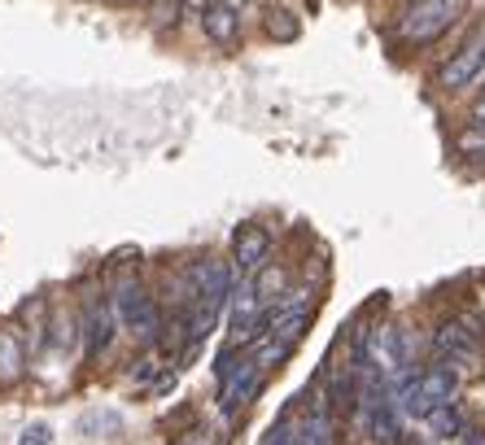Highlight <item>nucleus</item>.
Listing matches in <instances>:
<instances>
[{"label":"nucleus","instance_id":"1","mask_svg":"<svg viewBox=\"0 0 485 445\" xmlns=\"http://www.w3.org/2000/svg\"><path fill=\"white\" fill-rule=\"evenodd\" d=\"M464 4H468V0H416V4L402 13L398 36H402L407 44H433L437 36L450 31V22L464 13Z\"/></svg>","mask_w":485,"mask_h":445},{"label":"nucleus","instance_id":"2","mask_svg":"<svg viewBox=\"0 0 485 445\" xmlns=\"http://www.w3.org/2000/svg\"><path fill=\"white\" fill-rule=\"evenodd\" d=\"M359 362H368V367L380 371V376L402 371V362H407L402 328H398V323H377V328L368 332V346H363V354H359Z\"/></svg>","mask_w":485,"mask_h":445},{"label":"nucleus","instance_id":"3","mask_svg":"<svg viewBox=\"0 0 485 445\" xmlns=\"http://www.w3.org/2000/svg\"><path fill=\"white\" fill-rule=\"evenodd\" d=\"M114 310H118V319H123L140 341H149V337L158 332V310H154V301H149V293H145L140 284H123V289L114 293Z\"/></svg>","mask_w":485,"mask_h":445},{"label":"nucleus","instance_id":"4","mask_svg":"<svg viewBox=\"0 0 485 445\" xmlns=\"http://www.w3.org/2000/svg\"><path fill=\"white\" fill-rule=\"evenodd\" d=\"M485 66V31H477L464 49L455 52L441 70H437V88H446V92H455V88H464V83H473L477 75H481Z\"/></svg>","mask_w":485,"mask_h":445},{"label":"nucleus","instance_id":"5","mask_svg":"<svg viewBox=\"0 0 485 445\" xmlns=\"http://www.w3.org/2000/svg\"><path fill=\"white\" fill-rule=\"evenodd\" d=\"M271 253V232L263 223H241L236 236H232V258L241 271H263Z\"/></svg>","mask_w":485,"mask_h":445},{"label":"nucleus","instance_id":"6","mask_svg":"<svg viewBox=\"0 0 485 445\" xmlns=\"http://www.w3.org/2000/svg\"><path fill=\"white\" fill-rule=\"evenodd\" d=\"M258 385H263V367L254 358L232 362V371L223 376V389H219V406L223 410H236L241 401H250V397L258 393Z\"/></svg>","mask_w":485,"mask_h":445},{"label":"nucleus","instance_id":"7","mask_svg":"<svg viewBox=\"0 0 485 445\" xmlns=\"http://www.w3.org/2000/svg\"><path fill=\"white\" fill-rule=\"evenodd\" d=\"M232 328H236V337H258V328H263V297H258V289L254 284H241V289H232Z\"/></svg>","mask_w":485,"mask_h":445},{"label":"nucleus","instance_id":"8","mask_svg":"<svg viewBox=\"0 0 485 445\" xmlns=\"http://www.w3.org/2000/svg\"><path fill=\"white\" fill-rule=\"evenodd\" d=\"M202 27H206V36L215 40L219 49H232L236 36H241V18H236V9H227V4H206V9H202Z\"/></svg>","mask_w":485,"mask_h":445},{"label":"nucleus","instance_id":"9","mask_svg":"<svg viewBox=\"0 0 485 445\" xmlns=\"http://www.w3.org/2000/svg\"><path fill=\"white\" fill-rule=\"evenodd\" d=\"M433 346L441 349V354H450V358H477V337L464 323H441L437 337H433Z\"/></svg>","mask_w":485,"mask_h":445},{"label":"nucleus","instance_id":"10","mask_svg":"<svg viewBox=\"0 0 485 445\" xmlns=\"http://www.w3.org/2000/svg\"><path fill=\"white\" fill-rule=\"evenodd\" d=\"M306 323H311V314H306V310H284V314H275V319H271V341H280V346L293 349L298 341H302Z\"/></svg>","mask_w":485,"mask_h":445},{"label":"nucleus","instance_id":"11","mask_svg":"<svg viewBox=\"0 0 485 445\" xmlns=\"http://www.w3.org/2000/svg\"><path fill=\"white\" fill-rule=\"evenodd\" d=\"M114 337V310L109 306H92L88 314V354H101Z\"/></svg>","mask_w":485,"mask_h":445},{"label":"nucleus","instance_id":"12","mask_svg":"<svg viewBox=\"0 0 485 445\" xmlns=\"http://www.w3.org/2000/svg\"><path fill=\"white\" fill-rule=\"evenodd\" d=\"M22 362H27V354L18 346V337H13V332H0V380H4V385L18 380V376H22Z\"/></svg>","mask_w":485,"mask_h":445},{"label":"nucleus","instance_id":"13","mask_svg":"<svg viewBox=\"0 0 485 445\" xmlns=\"http://www.w3.org/2000/svg\"><path fill=\"white\" fill-rule=\"evenodd\" d=\"M263 27H267V36L275 40V44H293V40L302 36V27H298V18H293L289 9H267Z\"/></svg>","mask_w":485,"mask_h":445},{"label":"nucleus","instance_id":"14","mask_svg":"<svg viewBox=\"0 0 485 445\" xmlns=\"http://www.w3.org/2000/svg\"><path fill=\"white\" fill-rule=\"evenodd\" d=\"M429 428L437 437H459L464 433V415L455 406H437V410H429Z\"/></svg>","mask_w":485,"mask_h":445},{"label":"nucleus","instance_id":"15","mask_svg":"<svg viewBox=\"0 0 485 445\" xmlns=\"http://www.w3.org/2000/svg\"><path fill=\"white\" fill-rule=\"evenodd\" d=\"M254 289H258V297H263V301L280 297L284 289H289V275H284V266H263V271H258V280H254Z\"/></svg>","mask_w":485,"mask_h":445},{"label":"nucleus","instance_id":"16","mask_svg":"<svg viewBox=\"0 0 485 445\" xmlns=\"http://www.w3.org/2000/svg\"><path fill=\"white\" fill-rule=\"evenodd\" d=\"M459 153H485V127L477 123V127H468V131H459Z\"/></svg>","mask_w":485,"mask_h":445},{"label":"nucleus","instance_id":"17","mask_svg":"<svg viewBox=\"0 0 485 445\" xmlns=\"http://www.w3.org/2000/svg\"><path fill=\"white\" fill-rule=\"evenodd\" d=\"M49 441H53L49 424H27V433L18 437V445H49Z\"/></svg>","mask_w":485,"mask_h":445},{"label":"nucleus","instance_id":"18","mask_svg":"<svg viewBox=\"0 0 485 445\" xmlns=\"http://www.w3.org/2000/svg\"><path fill=\"white\" fill-rule=\"evenodd\" d=\"M175 445H215V433L211 428H193V433H184Z\"/></svg>","mask_w":485,"mask_h":445},{"label":"nucleus","instance_id":"19","mask_svg":"<svg viewBox=\"0 0 485 445\" xmlns=\"http://www.w3.org/2000/svg\"><path fill=\"white\" fill-rule=\"evenodd\" d=\"M459 441H464V445H485V433H477V428H464V433H459Z\"/></svg>","mask_w":485,"mask_h":445},{"label":"nucleus","instance_id":"20","mask_svg":"<svg viewBox=\"0 0 485 445\" xmlns=\"http://www.w3.org/2000/svg\"><path fill=\"white\" fill-rule=\"evenodd\" d=\"M473 118H477V123H481V127H485V97L477 100V109H473Z\"/></svg>","mask_w":485,"mask_h":445},{"label":"nucleus","instance_id":"21","mask_svg":"<svg viewBox=\"0 0 485 445\" xmlns=\"http://www.w3.org/2000/svg\"><path fill=\"white\" fill-rule=\"evenodd\" d=\"M219 4H227V9H241V4H245V0H219Z\"/></svg>","mask_w":485,"mask_h":445},{"label":"nucleus","instance_id":"22","mask_svg":"<svg viewBox=\"0 0 485 445\" xmlns=\"http://www.w3.org/2000/svg\"><path fill=\"white\" fill-rule=\"evenodd\" d=\"M481 79H485V66H481Z\"/></svg>","mask_w":485,"mask_h":445}]
</instances>
